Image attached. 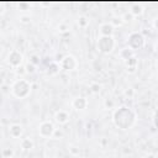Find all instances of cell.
Returning a JSON list of instances; mask_svg holds the SVG:
<instances>
[{"mask_svg":"<svg viewBox=\"0 0 158 158\" xmlns=\"http://www.w3.org/2000/svg\"><path fill=\"white\" fill-rule=\"evenodd\" d=\"M112 120H114V123L116 125V127H118L121 130H128L135 123L136 115L131 109H128L126 106H121L114 112Z\"/></svg>","mask_w":158,"mask_h":158,"instance_id":"1","label":"cell"},{"mask_svg":"<svg viewBox=\"0 0 158 158\" xmlns=\"http://www.w3.org/2000/svg\"><path fill=\"white\" fill-rule=\"evenodd\" d=\"M30 90H31V85L27 80L25 79H17L12 86H11V93L14 96L19 98V99H23L26 98L28 94H30Z\"/></svg>","mask_w":158,"mask_h":158,"instance_id":"2","label":"cell"},{"mask_svg":"<svg viewBox=\"0 0 158 158\" xmlns=\"http://www.w3.org/2000/svg\"><path fill=\"white\" fill-rule=\"evenodd\" d=\"M115 47V41L112 36H101L98 41V48L101 53H110Z\"/></svg>","mask_w":158,"mask_h":158,"instance_id":"3","label":"cell"},{"mask_svg":"<svg viewBox=\"0 0 158 158\" xmlns=\"http://www.w3.org/2000/svg\"><path fill=\"white\" fill-rule=\"evenodd\" d=\"M127 44H128V48L132 49V51H136V49H139L143 47L144 44V37L138 33V32H133L128 36V40H127Z\"/></svg>","mask_w":158,"mask_h":158,"instance_id":"4","label":"cell"},{"mask_svg":"<svg viewBox=\"0 0 158 158\" xmlns=\"http://www.w3.org/2000/svg\"><path fill=\"white\" fill-rule=\"evenodd\" d=\"M56 128L53 126V123L51 121H44L40 125V128H38V133L41 137L43 138H48V137H53V133H54Z\"/></svg>","mask_w":158,"mask_h":158,"instance_id":"5","label":"cell"},{"mask_svg":"<svg viewBox=\"0 0 158 158\" xmlns=\"http://www.w3.org/2000/svg\"><path fill=\"white\" fill-rule=\"evenodd\" d=\"M7 63L12 67V68H19L21 67L22 64V54L16 51V49H12L10 53H9V57H7Z\"/></svg>","mask_w":158,"mask_h":158,"instance_id":"6","label":"cell"},{"mask_svg":"<svg viewBox=\"0 0 158 158\" xmlns=\"http://www.w3.org/2000/svg\"><path fill=\"white\" fill-rule=\"evenodd\" d=\"M59 64H60V67H62L64 70H73V69L77 68L78 62H77V59H75L73 56H65V57H63V58L60 59Z\"/></svg>","mask_w":158,"mask_h":158,"instance_id":"7","label":"cell"},{"mask_svg":"<svg viewBox=\"0 0 158 158\" xmlns=\"http://www.w3.org/2000/svg\"><path fill=\"white\" fill-rule=\"evenodd\" d=\"M23 132V128L20 123H12L9 126V135L12 138H19Z\"/></svg>","mask_w":158,"mask_h":158,"instance_id":"8","label":"cell"},{"mask_svg":"<svg viewBox=\"0 0 158 158\" xmlns=\"http://www.w3.org/2000/svg\"><path fill=\"white\" fill-rule=\"evenodd\" d=\"M72 106L75 109V110H84L86 109L88 106V100L83 96H79V98H75L73 101H72Z\"/></svg>","mask_w":158,"mask_h":158,"instance_id":"9","label":"cell"},{"mask_svg":"<svg viewBox=\"0 0 158 158\" xmlns=\"http://www.w3.org/2000/svg\"><path fill=\"white\" fill-rule=\"evenodd\" d=\"M114 28H115V27H114L110 22H105V23H101V25H100L99 31H100V35H101V36H112Z\"/></svg>","mask_w":158,"mask_h":158,"instance_id":"10","label":"cell"},{"mask_svg":"<svg viewBox=\"0 0 158 158\" xmlns=\"http://www.w3.org/2000/svg\"><path fill=\"white\" fill-rule=\"evenodd\" d=\"M54 118H56V121H57L58 123L63 125V123H67V122H68V120H69V115H68L67 111H64V110H59V111L56 112Z\"/></svg>","mask_w":158,"mask_h":158,"instance_id":"11","label":"cell"},{"mask_svg":"<svg viewBox=\"0 0 158 158\" xmlns=\"http://www.w3.org/2000/svg\"><path fill=\"white\" fill-rule=\"evenodd\" d=\"M142 12H143V6H142V4L136 2V4H132V5H131L130 14H131L132 16H139Z\"/></svg>","mask_w":158,"mask_h":158,"instance_id":"12","label":"cell"},{"mask_svg":"<svg viewBox=\"0 0 158 158\" xmlns=\"http://www.w3.org/2000/svg\"><path fill=\"white\" fill-rule=\"evenodd\" d=\"M20 146H21V148L22 149H31L32 147H33V142H32V139L31 138H28V137H25V138H22L21 139V142H20Z\"/></svg>","mask_w":158,"mask_h":158,"instance_id":"13","label":"cell"},{"mask_svg":"<svg viewBox=\"0 0 158 158\" xmlns=\"http://www.w3.org/2000/svg\"><path fill=\"white\" fill-rule=\"evenodd\" d=\"M121 57H122L125 60H127V59H130V58L133 57V51L130 49V48H123V49L121 51Z\"/></svg>","mask_w":158,"mask_h":158,"instance_id":"14","label":"cell"},{"mask_svg":"<svg viewBox=\"0 0 158 158\" xmlns=\"http://www.w3.org/2000/svg\"><path fill=\"white\" fill-rule=\"evenodd\" d=\"M125 22V20L122 19V17H112L111 20H110V23L114 26V27H117V26H121L122 23Z\"/></svg>","mask_w":158,"mask_h":158,"instance_id":"15","label":"cell"},{"mask_svg":"<svg viewBox=\"0 0 158 158\" xmlns=\"http://www.w3.org/2000/svg\"><path fill=\"white\" fill-rule=\"evenodd\" d=\"M2 156H4V158H11L14 156V149L10 147L2 148Z\"/></svg>","mask_w":158,"mask_h":158,"instance_id":"16","label":"cell"},{"mask_svg":"<svg viewBox=\"0 0 158 158\" xmlns=\"http://www.w3.org/2000/svg\"><path fill=\"white\" fill-rule=\"evenodd\" d=\"M89 23V21L84 17V16H81V17H79V20H78V25L80 26V27H85L86 25Z\"/></svg>","mask_w":158,"mask_h":158,"instance_id":"17","label":"cell"},{"mask_svg":"<svg viewBox=\"0 0 158 158\" xmlns=\"http://www.w3.org/2000/svg\"><path fill=\"white\" fill-rule=\"evenodd\" d=\"M125 63H126V65H127V67H130V65H135V64L137 63V59H136L135 57H132V58H130V59L125 60Z\"/></svg>","mask_w":158,"mask_h":158,"instance_id":"18","label":"cell"},{"mask_svg":"<svg viewBox=\"0 0 158 158\" xmlns=\"http://www.w3.org/2000/svg\"><path fill=\"white\" fill-rule=\"evenodd\" d=\"M25 68H26V72H27V73H33V72H35V65H33L32 63H27V64L25 65Z\"/></svg>","mask_w":158,"mask_h":158,"instance_id":"19","label":"cell"},{"mask_svg":"<svg viewBox=\"0 0 158 158\" xmlns=\"http://www.w3.org/2000/svg\"><path fill=\"white\" fill-rule=\"evenodd\" d=\"M91 91L93 93H99L100 91V89H101V86L99 85V84H96V83H94V84H91Z\"/></svg>","mask_w":158,"mask_h":158,"instance_id":"20","label":"cell"},{"mask_svg":"<svg viewBox=\"0 0 158 158\" xmlns=\"http://www.w3.org/2000/svg\"><path fill=\"white\" fill-rule=\"evenodd\" d=\"M53 137L54 138H59V137H63V131L59 128H56V131H54V133H53Z\"/></svg>","mask_w":158,"mask_h":158,"instance_id":"21","label":"cell"},{"mask_svg":"<svg viewBox=\"0 0 158 158\" xmlns=\"http://www.w3.org/2000/svg\"><path fill=\"white\" fill-rule=\"evenodd\" d=\"M15 70H16V73H17V74H20V75H22V74L27 73V72H26V68H25V67H22V65H21V67H19V68H16Z\"/></svg>","mask_w":158,"mask_h":158,"instance_id":"22","label":"cell"},{"mask_svg":"<svg viewBox=\"0 0 158 158\" xmlns=\"http://www.w3.org/2000/svg\"><path fill=\"white\" fill-rule=\"evenodd\" d=\"M105 106H106L107 109H112V106H114V101H112L111 99H106V100H105Z\"/></svg>","mask_w":158,"mask_h":158,"instance_id":"23","label":"cell"},{"mask_svg":"<svg viewBox=\"0 0 158 158\" xmlns=\"http://www.w3.org/2000/svg\"><path fill=\"white\" fill-rule=\"evenodd\" d=\"M30 21H31V20H30L28 16H22V17H21V22H22V23H28Z\"/></svg>","mask_w":158,"mask_h":158,"instance_id":"24","label":"cell"},{"mask_svg":"<svg viewBox=\"0 0 158 158\" xmlns=\"http://www.w3.org/2000/svg\"><path fill=\"white\" fill-rule=\"evenodd\" d=\"M125 95H126V96H132V95H133V90H132V89L126 90V91H125Z\"/></svg>","mask_w":158,"mask_h":158,"instance_id":"25","label":"cell"},{"mask_svg":"<svg viewBox=\"0 0 158 158\" xmlns=\"http://www.w3.org/2000/svg\"><path fill=\"white\" fill-rule=\"evenodd\" d=\"M132 17H133V16H132V15L128 12V14H126V15H125L122 19H128V21H131V19H132Z\"/></svg>","mask_w":158,"mask_h":158,"instance_id":"26","label":"cell"},{"mask_svg":"<svg viewBox=\"0 0 158 158\" xmlns=\"http://www.w3.org/2000/svg\"><path fill=\"white\" fill-rule=\"evenodd\" d=\"M154 123H156V126L158 127V111L156 112V116H154Z\"/></svg>","mask_w":158,"mask_h":158,"instance_id":"27","label":"cell"},{"mask_svg":"<svg viewBox=\"0 0 158 158\" xmlns=\"http://www.w3.org/2000/svg\"><path fill=\"white\" fill-rule=\"evenodd\" d=\"M153 26L156 27V30H158V17L154 20V22H153Z\"/></svg>","mask_w":158,"mask_h":158,"instance_id":"28","label":"cell"},{"mask_svg":"<svg viewBox=\"0 0 158 158\" xmlns=\"http://www.w3.org/2000/svg\"><path fill=\"white\" fill-rule=\"evenodd\" d=\"M31 63H32V64L37 63V57H36V56H33V57H32V60H31Z\"/></svg>","mask_w":158,"mask_h":158,"instance_id":"29","label":"cell"},{"mask_svg":"<svg viewBox=\"0 0 158 158\" xmlns=\"http://www.w3.org/2000/svg\"><path fill=\"white\" fill-rule=\"evenodd\" d=\"M65 30H67V27H65L64 25H62V26H60V31H65Z\"/></svg>","mask_w":158,"mask_h":158,"instance_id":"30","label":"cell"},{"mask_svg":"<svg viewBox=\"0 0 158 158\" xmlns=\"http://www.w3.org/2000/svg\"><path fill=\"white\" fill-rule=\"evenodd\" d=\"M146 158H156V156H154V154H148Z\"/></svg>","mask_w":158,"mask_h":158,"instance_id":"31","label":"cell"},{"mask_svg":"<svg viewBox=\"0 0 158 158\" xmlns=\"http://www.w3.org/2000/svg\"><path fill=\"white\" fill-rule=\"evenodd\" d=\"M156 51L158 52V42H157V44H156Z\"/></svg>","mask_w":158,"mask_h":158,"instance_id":"32","label":"cell"},{"mask_svg":"<svg viewBox=\"0 0 158 158\" xmlns=\"http://www.w3.org/2000/svg\"><path fill=\"white\" fill-rule=\"evenodd\" d=\"M157 65H158V62H157Z\"/></svg>","mask_w":158,"mask_h":158,"instance_id":"33","label":"cell"}]
</instances>
